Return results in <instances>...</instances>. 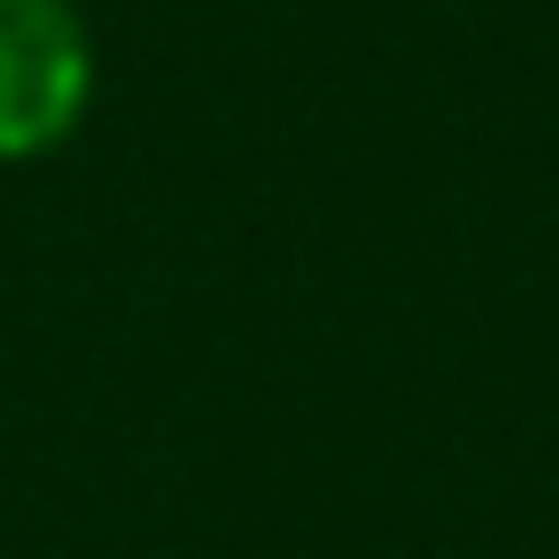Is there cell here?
I'll return each instance as SVG.
<instances>
[{
	"label": "cell",
	"mask_w": 559,
	"mask_h": 559,
	"mask_svg": "<svg viewBox=\"0 0 559 559\" xmlns=\"http://www.w3.org/2000/svg\"><path fill=\"white\" fill-rule=\"evenodd\" d=\"M99 91V50L74 0H0V165L67 148Z\"/></svg>",
	"instance_id": "6da1fadb"
}]
</instances>
